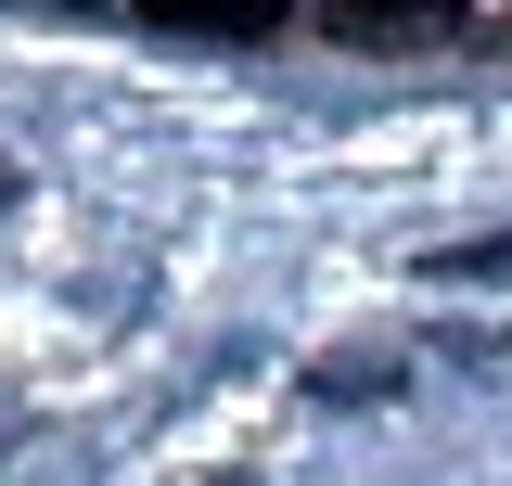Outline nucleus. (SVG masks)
<instances>
[{
  "instance_id": "obj_1",
  "label": "nucleus",
  "mask_w": 512,
  "mask_h": 486,
  "mask_svg": "<svg viewBox=\"0 0 512 486\" xmlns=\"http://www.w3.org/2000/svg\"><path fill=\"white\" fill-rule=\"evenodd\" d=\"M346 39H423V26H461V0H333Z\"/></svg>"
},
{
  "instance_id": "obj_2",
  "label": "nucleus",
  "mask_w": 512,
  "mask_h": 486,
  "mask_svg": "<svg viewBox=\"0 0 512 486\" xmlns=\"http://www.w3.org/2000/svg\"><path fill=\"white\" fill-rule=\"evenodd\" d=\"M0 205H13V180H0Z\"/></svg>"
}]
</instances>
